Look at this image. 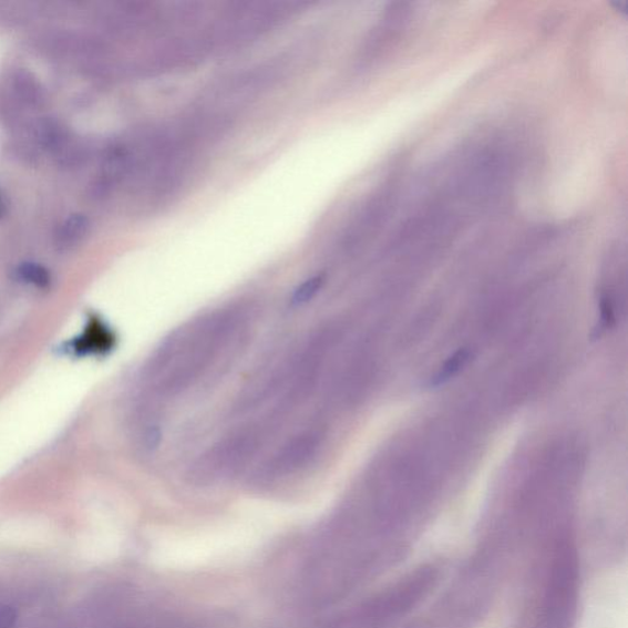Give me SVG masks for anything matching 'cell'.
<instances>
[{"instance_id":"1","label":"cell","mask_w":628,"mask_h":628,"mask_svg":"<svg viewBox=\"0 0 628 628\" xmlns=\"http://www.w3.org/2000/svg\"><path fill=\"white\" fill-rule=\"evenodd\" d=\"M241 316L219 311L177 330L159 347L147 367V379L162 394H177L199 380L236 334Z\"/></svg>"},{"instance_id":"3","label":"cell","mask_w":628,"mask_h":628,"mask_svg":"<svg viewBox=\"0 0 628 628\" xmlns=\"http://www.w3.org/2000/svg\"><path fill=\"white\" fill-rule=\"evenodd\" d=\"M259 449V436L255 431H243L226 437L205 452L193 465L199 477H218L239 472Z\"/></svg>"},{"instance_id":"2","label":"cell","mask_w":628,"mask_h":628,"mask_svg":"<svg viewBox=\"0 0 628 628\" xmlns=\"http://www.w3.org/2000/svg\"><path fill=\"white\" fill-rule=\"evenodd\" d=\"M258 546L254 536L244 534L196 536L156 545L153 562L159 568L193 569L245 556Z\"/></svg>"},{"instance_id":"7","label":"cell","mask_w":628,"mask_h":628,"mask_svg":"<svg viewBox=\"0 0 628 628\" xmlns=\"http://www.w3.org/2000/svg\"><path fill=\"white\" fill-rule=\"evenodd\" d=\"M113 344V337L106 327L95 322L90 328L85 338L80 340L75 347L76 350L101 351L107 350Z\"/></svg>"},{"instance_id":"6","label":"cell","mask_w":628,"mask_h":628,"mask_svg":"<svg viewBox=\"0 0 628 628\" xmlns=\"http://www.w3.org/2000/svg\"><path fill=\"white\" fill-rule=\"evenodd\" d=\"M87 220L83 215H74L68 219L61 227L59 236H56V245L60 248L74 247L87 231Z\"/></svg>"},{"instance_id":"8","label":"cell","mask_w":628,"mask_h":628,"mask_svg":"<svg viewBox=\"0 0 628 628\" xmlns=\"http://www.w3.org/2000/svg\"><path fill=\"white\" fill-rule=\"evenodd\" d=\"M17 276L22 282L33 285L39 289L48 288L51 284L50 271L38 262H22L17 270Z\"/></svg>"},{"instance_id":"4","label":"cell","mask_w":628,"mask_h":628,"mask_svg":"<svg viewBox=\"0 0 628 628\" xmlns=\"http://www.w3.org/2000/svg\"><path fill=\"white\" fill-rule=\"evenodd\" d=\"M323 441V432L316 429L297 433L260 465L257 477L262 482H276L303 471L317 459Z\"/></svg>"},{"instance_id":"9","label":"cell","mask_w":628,"mask_h":628,"mask_svg":"<svg viewBox=\"0 0 628 628\" xmlns=\"http://www.w3.org/2000/svg\"><path fill=\"white\" fill-rule=\"evenodd\" d=\"M325 282L326 277L323 274H317V276L307 279L294 291L290 301L291 306L297 308L311 302L319 291L323 289Z\"/></svg>"},{"instance_id":"5","label":"cell","mask_w":628,"mask_h":628,"mask_svg":"<svg viewBox=\"0 0 628 628\" xmlns=\"http://www.w3.org/2000/svg\"><path fill=\"white\" fill-rule=\"evenodd\" d=\"M32 603L24 589L0 587V628H40L32 615Z\"/></svg>"},{"instance_id":"10","label":"cell","mask_w":628,"mask_h":628,"mask_svg":"<svg viewBox=\"0 0 628 628\" xmlns=\"http://www.w3.org/2000/svg\"><path fill=\"white\" fill-rule=\"evenodd\" d=\"M465 360L464 353H460V356L454 357L445 367L443 368L442 372L439 375L437 381L443 382L444 380L450 379L456 371H459Z\"/></svg>"},{"instance_id":"11","label":"cell","mask_w":628,"mask_h":628,"mask_svg":"<svg viewBox=\"0 0 628 628\" xmlns=\"http://www.w3.org/2000/svg\"><path fill=\"white\" fill-rule=\"evenodd\" d=\"M3 212H4V204L2 197H0V216H2Z\"/></svg>"}]
</instances>
